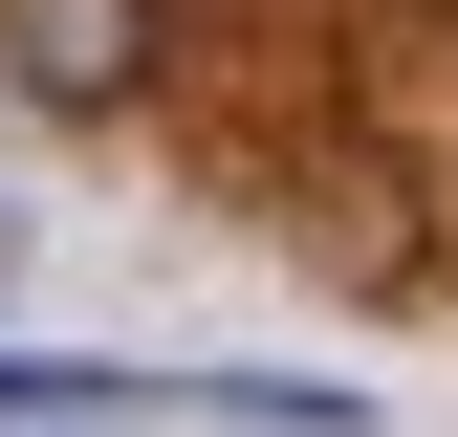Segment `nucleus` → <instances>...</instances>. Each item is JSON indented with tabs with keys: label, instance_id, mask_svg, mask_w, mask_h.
Here are the masks:
<instances>
[{
	"label": "nucleus",
	"instance_id": "1",
	"mask_svg": "<svg viewBox=\"0 0 458 437\" xmlns=\"http://www.w3.org/2000/svg\"><path fill=\"white\" fill-rule=\"evenodd\" d=\"M0 44H22L44 109H131L153 88V0H0Z\"/></svg>",
	"mask_w": 458,
	"mask_h": 437
}]
</instances>
